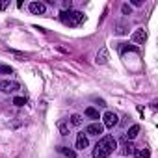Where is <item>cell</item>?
Masks as SVG:
<instances>
[{
    "mask_svg": "<svg viewBox=\"0 0 158 158\" xmlns=\"http://www.w3.org/2000/svg\"><path fill=\"white\" fill-rule=\"evenodd\" d=\"M117 147V141L114 136H104L102 139H99V143L93 149V158H108Z\"/></svg>",
    "mask_w": 158,
    "mask_h": 158,
    "instance_id": "1",
    "label": "cell"
},
{
    "mask_svg": "<svg viewBox=\"0 0 158 158\" xmlns=\"http://www.w3.org/2000/svg\"><path fill=\"white\" fill-rule=\"evenodd\" d=\"M84 13L82 11H73V10H67V11H61L60 13V21L67 26H78L84 23Z\"/></svg>",
    "mask_w": 158,
    "mask_h": 158,
    "instance_id": "2",
    "label": "cell"
},
{
    "mask_svg": "<svg viewBox=\"0 0 158 158\" xmlns=\"http://www.w3.org/2000/svg\"><path fill=\"white\" fill-rule=\"evenodd\" d=\"M102 121H104L102 127H106V128H114V127L119 123V117H117V114H114V112H106V114L102 115Z\"/></svg>",
    "mask_w": 158,
    "mask_h": 158,
    "instance_id": "3",
    "label": "cell"
},
{
    "mask_svg": "<svg viewBox=\"0 0 158 158\" xmlns=\"http://www.w3.org/2000/svg\"><path fill=\"white\" fill-rule=\"evenodd\" d=\"M0 89H2L4 93H15L19 89V82H15V80H2L0 82Z\"/></svg>",
    "mask_w": 158,
    "mask_h": 158,
    "instance_id": "4",
    "label": "cell"
},
{
    "mask_svg": "<svg viewBox=\"0 0 158 158\" xmlns=\"http://www.w3.org/2000/svg\"><path fill=\"white\" fill-rule=\"evenodd\" d=\"M102 130H104V127L101 123H91V125H88L86 134L88 136H99V134H102Z\"/></svg>",
    "mask_w": 158,
    "mask_h": 158,
    "instance_id": "5",
    "label": "cell"
},
{
    "mask_svg": "<svg viewBox=\"0 0 158 158\" xmlns=\"http://www.w3.org/2000/svg\"><path fill=\"white\" fill-rule=\"evenodd\" d=\"M145 39H147V32H145L143 28H138V30L132 34V41H134V43L143 45V43H145Z\"/></svg>",
    "mask_w": 158,
    "mask_h": 158,
    "instance_id": "6",
    "label": "cell"
},
{
    "mask_svg": "<svg viewBox=\"0 0 158 158\" xmlns=\"http://www.w3.org/2000/svg\"><path fill=\"white\" fill-rule=\"evenodd\" d=\"M30 11H32L34 15H43V13L47 11V6H45L43 2H32V4H30Z\"/></svg>",
    "mask_w": 158,
    "mask_h": 158,
    "instance_id": "7",
    "label": "cell"
},
{
    "mask_svg": "<svg viewBox=\"0 0 158 158\" xmlns=\"http://www.w3.org/2000/svg\"><path fill=\"white\" fill-rule=\"evenodd\" d=\"M89 145V141H88V136L84 134V132H80L76 136V149H86Z\"/></svg>",
    "mask_w": 158,
    "mask_h": 158,
    "instance_id": "8",
    "label": "cell"
},
{
    "mask_svg": "<svg viewBox=\"0 0 158 158\" xmlns=\"http://www.w3.org/2000/svg\"><path fill=\"white\" fill-rule=\"evenodd\" d=\"M95 61H97V63H101V65L108 61V50H106L104 47H102V48L97 52V60H95Z\"/></svg>",
    "mask_w": 158,
    "mask_h": 158,
    "instance_id": "9",
    "label": "cell"
},
{
    "mask_svg": "<svg viewBox=\"0 0 158 158\" xmlns=\"http://www.w3.org/2000/svg\"><path fill=\"white\" fill-rule=\"evenodd\" d=\"M134 154H136V158H151V151H149L147 147L134 149Z\"/></svg>",
    "mask_w": 158,
    "mask_h": 158,
    "instance_id": "10",
    "label": "cell"
},
{
    "mask_svg": "<svg viewBox=\"0 0 158 158\" xmlns=\"http://www.w3.org/2000/svg\"><path fill=\"white\" fill-rule=\"evenodd\" d=\"M139 134V125H132L130 128H128V132H127V136H125V139L128 138V139H134L136 136Z\"/></svg>",
    "mask_w": 158,
    "mask_h": 158,
    "instance_id": "11",
    "label": "cell"
},
{
    "mask_svg": "<svg viewBox=\"0 0 158 158\" xmlns=\"http://www.w3.org/2000/svg\"><path fill=\"white\" fill-rule=\"evenodd\" d=\"M58 152L65 154L67 158H76V152H74L73 149H69V147H58Z\"/></svg>",
    "mask_w": 158,
    "mask_h": 158,
    "instance_id": "12",
    "label": "cell"
},
{
    "mask_svg": "<svg viewBox=\"0 0 158 158\" xmlns=\"http://www.w3.org/2000/svg\"><path fill=\"white\" fill-rule=\"evenodd\" d=\"M58 130H60L61 136H67V134H69V123H67V121H60V123H58Z\"/></svg>",
    "mask_w": 158,
    "mask_h": 158,
    "instance_id": "13",
    "label": "cell"
},
{
    "mask_svg": "<svg viewBox=\"0 0 158 158\" xmlns=\"http://www.w3.org/2000/svg\"><path fill=\"white\" fill-rule=\"evenodd\" d=\"M134 149H136V147H134V143H132V141H127V143L123 145V149H121V151H123V154L127 156V154H132V152H134Z\"/></svg>",
    "mask_w": 158,
    "mask_h": 158,
    "instance_id": "14",
    "label": "cell"
},
{
    "mask_svg": "<svg viewBox=\"0 0 158 158\" xmlns=\"http://www.w3.org/2000/svg\"><path fill=\"white\" fill-rule=\"evenodd\" d=\"M86 115H88V117H91V119H99V112H97L93 106L86 108Z\"/></svg>",
    "mask_w": 158,
    "mask_h": 158,
    "instance_id": "15",
    "label": "cell"
},
{
    "mask_svg": "<svg viewBox=\"0 0 158 158\" xmlns=\"http://www.w3.org/2000/svg\"><path fill=\"white\" fill-rule=\"evenodd\" d=\"M71 125H74V127H80V125H82V117L78 115V114L71 115Z\"/></svg>",
    "mask_w": 158,
    "mask_h": 158,
    "instance_id": "16",
    "label": "cell"
},
{
    "mask_svg": "<svg viewBox=\"0 0 158 158\" xmlns=\"http://www.w3.org/2000/svg\"><path fill=\"white\" fill-rule=\"evenodd\" d=\"M0 73H2V74H11L13 69H11L10 65H2V63H0Z\"/></svg>",
    "mask_w": 158,
    "mask_h": 158,
    "instance_id": "17",
    "label": "cell"
},
{
    "mask_svg": "<svg viewBox=\"0 0 158 158\" xmlns=\"http://www.w3.org/2000/svg\"><path fill=\"white\" fill-rule=\"evenodd\" d=\"M13 104H15V106H24V104H26V99H24V97H15V99H13Z\"/></svg>",
    "mask_w": 158,
    "mask_h": 158,
    "instance_id": "18",
    "label": "cell"
},
{
    "mask_svg": "<svg viewBox=\"0 0 158 158\" xmlns=\"http://www.w3.org/2000/svg\"><path fill=\"white\" fill-rule=\"evenodd\" d=\"M127 50H130V52H136L138 48H136L134 45H123V47H121V52H127Z\"/></svg>",
    "mask_w": 158,
    "mask_h": 158,
    "instance_id": "19",
    "label": "cell"
},
{
    "mask_svg": "<svg viewBox=\"0 0 158 158\" xmlns=\"http://www.w3.org/2000/svg\"><path fill=\"white\" fill-rule=\"evenodd\" d=\"M121 11H123L125 15H130V6H128V4H123V8H121Z\"/></svg>",
    "mask_w": 158,
    "mask_h": 158,
    "instance_id": "20",
    "label": "cell"
},
{
    "mask_svg": "<svg viewBox=\"0 0 158 158\" xmlns=\"http://www.w3.org/2000/svg\"><path fill=\"white\" fill-rule=\"evenodd\" d=\"M71 6H73V2H71V0H65V2H63V11L71 10Z\"/></svg>",
    "mask_w": 158,
    "mask_h": 158,
    "instance_id": "21",
    "label": "cell"
},
{
    "mask_svg": "<svg viewBox=\"0 0 158 158\" xmlns=\"http://www.w3.org/2000/svg\"><path fill=\"white\" fill-rule=\"evenodd\" d=\"M10 6V2H6V0H2V2H0V10H6Z\"/></svg>",
    "mask_w": 158,
    "mask_h": 158,
    "instance_id": "22",
    "label": "cell"
},
{
    "mask_svg": "<svg viewBox=\"0 0 158 158\" xmlns=\"http://www.w3.org/2000/svg\"><path fill=\"white\" fill-rule=\"evenodd\" d=\"M125 32H127V30H125V26H123V24H119V26H117V34H125Z\"/></svg>",
    "mask_w": 158,
    "mask_h": 158,
    "instance_id": "23",
    "label": "cell"
}]
</instances>
